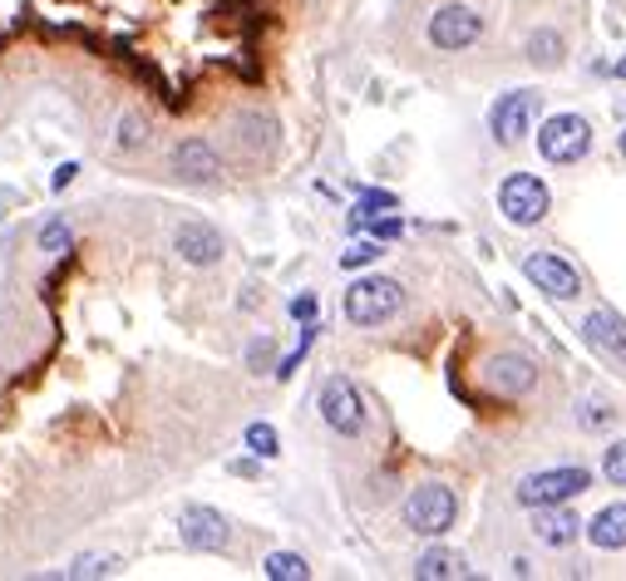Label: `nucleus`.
<instances>
[{
    "mask_svg": "<svg viewBox=\"0 0 626 581\" xmlns=\"http://www.w3.org/2000/svg\"><path fill=\"white\" fill-rule=\"evenodd\" d=\"M400 301H405L400 281H390V276H360L346 291V320L350 326H385L400 311Z\"/></svg>",
    "mask_w": 626,
    "mask_h": 581,
    "instance_id": "f257e3e1",
    "label": "nucleus"
},
{
    "mask_svg": "<svg viewBox=\"0 0 626 581\" xmlns=\"http://www.w3.org/2000/svg\"><path fill=\"white\" fill-rule=\"evenodd\" d=\"M454 518H459V498L444 483H420L405 498V528L420 532V537H444L454 528Z\"/></svg>",
    "mask_w": 626,
    "mask_h": 581,
    "instance_id": "f03ea898",
    "label": "nucleus"
},
{
    "mask_svg": "<svg viewBox=\"0 0 626 581\" xmlns=\"http://www.w3.org/2000/svg\"><path fill=\"white\" fill-rule=\"evenodd\" d=\"M547 207H553V193L533 173H508L504 187H498V213L514 227H538L547 217Z\"/></svg>",
    "mask_w": 626,
    "mask_h": 581,
    "instance_id": "7ed1b4c3",
    "label": "nucleus"
},
{
    "mask_svg": "<svg viewBox=\"0 0 626 581\" xmlns=\"http://www.w3.org/2000/svg\"><path fill=\"white\" fill-rule=\"evenodd\" d=\"M587 148H592V123H587L582 113H553V119L543 123V133H538V154L557 168L577 164Z\"/></svg>",
    "mask_w": 626,
    "mask_h": 581,
    "instance_id": "20e7f679",
    "label": "nucleus"
},
{
    "mask_svg": "<svg viewBox=\"0 0 626 581\" xmlns=\"http://www.w3.org/2000/svg\"><path fill=\"white\" fill-rule=\"evenodd\" d=\"M587 488H592V473L587 469H543L518 483V503L523 508H547V503H573Z\"/></svg>",
    "mask_w": 626,
    "mask_h": 581,
    "instance_id": "39448f33",
    "label": "nucleus"
},
{
    "mask_svg": "<svg viewBox=\"0 0 626 581\" xmlns=\"http://www.w3.org/2000/svg\"><path fill=\"white\" fill-rule=\"evenodd\" d=\"M321 419H326L336 434H360L365 428V399H360V389L350 385L346 375H330L326 385H321Z\"/></svg>",
    "mask_w": 626,
    "mask_h": 581,
    "instance_id": "423d86ee",
    "label": "nucleus"
},
{
    "mask_svg": "<svg viewBox=\"0 0 626 581\" xmlns=\"http://www.w3.org/2000/svg\"><path fill=\"white\" fill-rule=\"evenodd\" d=\"M523 271H528V281L553 301H577L582 296V276H577V266L567 262V256H557V252H533L523 262Z\"/></svg>",
    "mask_w": 626,
    "mask_h": 581,
    "instance_id": "0eeeda50",
    "label": "nucleus"
},
{
    "mask_svg": "<svg viewBox=\"0 0 626 581\" xmlns=\"http://www.w3.org/2000/svg\"><path fill=\"white\" fill-rule=\"evenodd\" d=\"M533 113H538V94H533V89H508V94H498V104L489 109L493 143H504V148H514V143L528 133Z\"/></svg>",
    "mask_w": 626,
    "mask_h": 581,
    "instance_id": "6e6552de",
    "label": "nucleus"
},
{
    "mask_svg": "<svg viewBox=\"0 0 626 581\" xmlns=\"http://www.w3.org/2000/svg\"><path fill=\"white\" fill-rule=\"evenodd\" d=\"M483 35V15H473L469 5H440L430 15V45L434 50H469L473 40Z\"/></svg>",
    "mask_w": 626,
    "mask_h": 581,
    "instance_id": "1a4fd4ad",
    "label": "nucleus"
},
{
    "mask_svg": "<svg viewBox=\"0 0 626 581\" xmlns=\"http://www.w3.org/2000/svg\"><path fill=\"white\" fill-rule=\"evenodd\" d=\"M533 385H538V365L528 355H518V350H504V355H493L483 365V389H493V395H504V399L528 395Z\"/></svg>",
    "mask_w": 626,
    "mask_h": 581,
    "instance_id": "9d476101",
    "label": "nucleus"
},
{
    "mask_svg": "<svg viewBox=\"0 0 626 581\" xmlns=\"http://www.w3.org/2000/svg\"><path fill=\"white\" fill-rule=\"evenodd\" d=\"M178 532H183V547H193V552H222L232 542V522L217 508H183Z\"/></svg>",
    "mask_w": 626,
    "mask_h": 581,
    "instance_id": "9b49d317",
    "label": "nucleus"
},
{
    "mask_svg": "<svg viewBox=\"0 0 626 581\" xmlns=\"http://www.w3.org/2000/svg\"><path fill=\"white\" fill-rule=\"evenodd\" d=\"M173 246H178V256H183L188 266H213V262H222V232L217 227H207V222H183L173 232Z\"/></svg>",
    "mask_w": 626,
    "mask_h": 581,
    "instance_id": "f8f14e48",
    "label": "nucleus"
},
{
    "mask_svg": "<svg viewBox=\"0 0 626 581\" xmlns=\"http://www.w3.org/2000/svg\"><path fill=\"white\" fill-rule=\"evenodd\" d=\"M173 173L188 178V183H213L222 173V158H217V148L207 138H183L173 148Z\"/></svg>",
    "mask_w": 626,
    "mask_h": 581,
    "instance_id": "ddd939ff",
    "label": "nucleus"
},
{
    "mask_svg": "<svg viewBox=\"0 0 626 581\" xmlns=\"http://www.w3.org/2000/svg\"><path fill=\"white\" fill-rule=\"evenodd\" d=\"M533 512H538L533 532H538V542H543V547H573L577 532H582V522L567 512V503H547V508H533Z\"/></svg>",
    "mask_w": 626,
    "mask_h": 581,
    "instance_id": "4468645a",
    "label": "nucleus"
},
{
    "mask_svg": "<svg viewBox=\"0 0 626 581\" xmlns=\"http://www.w3.org/2000/svg\"><path fill=\"white\" fill-rule=\"evenodd\" d=\"M582 336H587V346L606 350L612 360H626V320L616 311H592L582 320Z\"/></svg>",
    "mask_w": 626,
    "mask_h": 581,
    "instance_id": "2eb2a0df",
    "label": "nucleus"
},
{
    "mask_svg": "<svg viewBox=\"0 0 626 581\" xmlns=\"http://www.w3.org/2000/svg\"><path fill=\"white\" fill-rule=\"evenodd\" d=\"M582 532H587V542H592L597 552H622V547H626V503H612V508H602Z\"/></svg>",
    "mask_w": 626,
    "mask_h": 581,
    "instance_id": "dca6fc26",
    "label": "nucleus"
},
{
    "mask_svg": "<svg viewBox=\"0 0 626 581\" xmlns=\"http://www.w3.org/2000/svg\"><path fill=\"white\" fill-rule=\"evenodd\" d=\"M414 577H420V581H454V577H469V567H464L459 552L430 547L420 561H414Z\"/></svg>",
    "mask_w": 626,
    "mask_h": 581,
    "instance_id": "f3484780",
    "label": "nucleus"
},
{
    "mask_svg": "<svg viewBox=\"0 0 626 581\" xmlns=\"http://www.w3.org/2000/svg\"><path fill=\"white\" fill-rule=\"evenodd\" d=\"M237 138H242L252 154H272V148H277V123L262 119V113H242V119H237Z\"/></svg>",
    "mask_w": 626,
    "mask_h": 581,
    "instance_id": "a211bd4d",
    "label": "nucleus"
},
{
    "mask_svg": "<svg viewBox=\"0 0 626 581\" xmlns=\"http://www.w3.org/2000/svg\"><path fill=\"white\" fill-rule=\"evenodd\" d=\"M262 571H267L272 581H306L311 577L306 557H297V552H272V557L262 561Z\"/></svg>",
    "mask_w": 626,
    "mask_h": 581,
    "instance_id": "6ab92c4d",
    "label": "nucleus"
},
{
    "mask_svg": "<svg viewBox=\"0 0 626 581\" xmlns=\"http://www.w3.org/2000/svg\"><path fill=\"white\" fill-rule=\"evenodd\" d=\"M395 207H400V197L395 193H375V187H370V193H360V207H356V217H350V227H365L370 217H381V213H395Z\"/></svg>",
    "mask_w": 626,
    "mask_h": 581,
    "instance_id": "aec40b11",
    "label": "nucleus"
},
{
    "mask_svg": "<svg viewBox=\"0 0 626 581\" xmlns=\"http://www.w3.org/2000/svg\"><path fill=\"white\" fill-rule=\"evenodd\" d=\"M246 449L257 453V459H277V453H281L277 428H272V424H246Z\"/></svg>",
    "mask_w": 626,
    "mask_h": 581,
    "instance_id": "412c9836",
    "label": "nucleus"
},
{
    "mask_svg": "<svg viewBox=\"0 0 626 581\" xmlns=\"http://www.w3.org/2000/svg\"><path fill=\"white\" fill-rule=\"evenodd\" d=\"M528 60L533 64H557L563 60V40H557L553 31H538L533 40H528Z\"/></svg>",
    "mask_w": 626,
    "mask_h": 581,
    "instance_id": "4be33fe9",
    "label": "nucleus"
},
{
    "mask_svg": "<svg viewBox=\"0 0 626 581\" xmlns=\"http://www.w3.org/2000/svg\"><path fill=\"white\" fill-rule=\"evenodd\" d=\"M74 246V232L64 222H45V232H40V252H50V256H64Z\"/></svg>",
    "mask_w": 626,
    "mask_h": 581,
    "instance_id": "5701e85b",
    "label": "nucleus"
},
{
    "mask_svg": "<svg viewBox=\"0 0 626 581\" xmlns=\"http://www.w3.org/2000/svg\"><path fill=\"white\" fill-rule=\"evenodd\" d=\"M602 473H606V483H616V488H626V439H616L612 449H606Z\"/></svg>",
    "mask_w": 626,
    "mask_h": 581,
    "instance_id": "b1692460",
    "label": "nucleus"
},
{
    "mask_svg": "<svg viewBox=\"0 0 626 581\" xmlns=\"http://www.w3.org/2000/svg\"><path fill=\"white\" fill-rule=\"evenodd\" d=\"M139 143H148V123L139 119V113H123V123H119V148H139Z\"/></svg>",
    "mask_w": 626,
    "mask_h": 581,
    "instance_id": "393cba45",
    "label": "nucleus"
},
{
    "mask_svg": "<svg viewBox=\"0 0 626 581\" xmlns=\"http://www.w3.org/2000/svg\"><path fill=\"white\" fill-rule=\"evenodd\" d=\"M375 256H381V246H375V242H356L350 252H340V266H346V271H356V266H370Z\"/></svg>",
    "mask_w": 626,
    "mask_h": 581,
    "instance_id": "a878e982",
    "label": "nucleus"
},
{
    "mask_svg": "<svg viewBox=\"0 0 626 581\" xmlns=\"http://www.w3.org/2000/svg\"><path fill=\"white\" fill-rule=\"evenodd\" d=\"M113 567H119L113 557H80V561L70 567V577H109Z\"/></svg>",
    "mask_w": 626,
    "mask_h": 581,
    "instance_id": "bb28decb",
    "label": "nucleus"
},
{
    "mask_svg": "<svg viewBox=\"0 0 626 581\" xmlns=\"http://www.w3.org/2000/svg\"><path fill=\"white\" fill-rule=\"evenodd\" d=\"M370 232H375V237H381V242H390V237H400L405 232V222H400V217H370Z\"/></svg>",
    "mask_w": 626,
    "mask_h": 581,
    "instance_id": "cd10ccee",
    "label": "nucleus"
},
{
    "mask_svg": "<svg viewBox=\"0 0 626 581\" xmlns=\"http://www.w3.org/2000/svg\"><path fill=\"white\" fill-rule=\"evenodd\" d=\"M602 424H612V409L587 399V404H582V428H602Z\"/></svg>",
    "mask_w": 626,
    "mask_h": 581,
    "instance_id": "c85d7f7f",
    "label": "nucleus"
},
{
    "mask_svg": "<svg viewBox=\"0 0 626 581\" xmlns=\"http://www.w3.org/2000/svg\"><path fill=\"white\" fill-rule=\"evenodd\" d=\"M74 173H80V164H60V168H55V193H64V187L74 183Z\"/></svg>",
    "mask_w": 626,
    "mask_h": 581,
    "instance_id": "c756f323",
    "label": "nucleus"
},
{
    "mask_svg": "<svg viewBox=\"0 0 626 581\" xmlns=\"http://www.w3.org/2000/svg\"><path fill=\"white\" fill-rule=\"evenodd\" d=\"M291 316L311 320V316H316V296H297V301H291Z\"/></svg>",
    "mask_w": 626,
    "mask_h": 581,
    "instance_id": "7c9ffc66",
    "label": "nucleus"
},
{
    "mask_svg": "<svg viewBox=\"0 0 626 581\" xmlns=\"http://www.w3.org/2000/svg\"><path fill=\"white\" fill-rule=\"evenodd\" d=\"M267 340H257V346H252V350H246V360H252V365H262V360H267Z\"/></svg>",
    "mask_w": 626,
    "mask_h": 581,
    "instance_id": "2f4dec72",
    "label": "nucleus"
},
{
    "mask_svg": "<svg viewBox=\"0 0 626 581\" xmlns=\"http://www.w3.org/2000/svg\"><path fill=\"white\" fill-rule=\"evenodd\" d=\"M612 74H616V80H626V60H616V64H612Z\"/></svg>",
    "mask_w": 626,
    "mask_h": 581,
    "instance_id": "473e14b6",
    "label": "nucleus"
},
{
    "mask_svg": "<svg viewBox=\"0 0 626 581\" xmlns=\"http://www.w3.org/2000/svg\"><path fill=\"white\" fill-rule=\"evenodd\" d=\"M622 158H626V133H622Z\"/></svg>",
    "mask_w": 626,
    "mask_h": 581,
    "instance_id": "72a5a7b5",
    "label": "nucleus"
}]
</instances>
